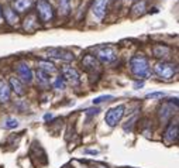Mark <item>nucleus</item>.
I'll return each mask as SVG.
<instances>
[{"label":"nucleus","mask_w":179,"mask_h":168,"mask_svg":"<svg viewBox=\"0 0 179 168\" xmlns=\"http://www.w3.org/2000/svg\"><path fill=\"white\" fill-rule=\"evenodd\" d=\"M131 72L133 75H135L137 78H147L150 75V64L148 59L141 54H137L131 58L130 61Z\"/></svg>","instance_id":"nucleus-1"},{"label":"nucleus","mask_w":179,"mask_h":168,"mask_svg":"<svg viewBox=\"0 0 179 168\" xmlns=\"http://www.w3.org/2000/svg\"><path fill=\"white\" fill-rule=\"evenodd\" d=\"M176 72H178V66L171 62H158L155 65V73L165 80L172 79L176 75Z\"/></svg>","instance_id":"nucleus-2"},{"label":"nucleus","mask_w":179,"mask_h":168,"mask_svg":"<svg viewBox=\"0 0 179 168\" xmlns=\"http://www.w3.org/2000/svg\"><path fill=\"white\" fill-rule=\"evenodd\" d=\"M37 13L40 16L41 21H44V23H48L54 18V10H52V6L49 4L48 0H38L37 1Z\"/></svg>","instance_id":"nucleus-3"},{"label":"nucleus","mask_w":179,"mask_h":168,"mask_svg":"<svg viewBox=\"0 0 179 168\" xmlns=\"http://www.w3.org/2000/svg\"><path fill=\"white\" fill-rule=\"evenodd\" d=\"M124 106L123 104H119V106H116V107H112L109 112L106 113V123L109 126H112L114 127L120 120H121L123 114H124Z\"/></svg>","instance_id":"nucleus-4"},{"label":"nucleus","mask_w":179,"mask_h":168,"mask_svg":"<svg viewBox=\"0 0 179 168\" xmlns=\"http://www.w3.org/2000/svg\"><path fill=\"white\" fill-rule=\"evenodd\" d=\"M47 54H48V58H55V59H59V61H66V62H71V61L75 59V55L71 51L61 49V48H49L47 51Z\"/></svg>","instance_id":"nucleus-5"},{"label":"nucleus","mask_w":179,"mask_h":168,"mask_svg":"<svg viewBox=\"0 0 179 168\" xmlns=\"http://www.w3.org/2000/svg\"><path fill=\"white\" fill-rule=\"evenodd\" d=\"M17 73L20 76V80L24 83H30L33 80V71L25 62H18L17 64Z\"/></svg>","instance_id":"nucleus-6"},{"label":"nucleus","mask_w":179,"mask_h":168,"mask_svg":"<svg viewBox=\"0 0 179 168\" xmlns=\"http://www.w3.org/2000/svg\"><path fill=\"white\" fill-rule=\"evenodd\" d=\"M107 4H109V0H93V4H92V13L98 17L99 20H102L103 17L106 16Z\"/></svg>","instance_id":"nucleus-7"},{"label":"nucleus","mask_w":179,"mask_h":168,"mask_svg":"<svg viewBox=\"0 0 179 168\" xmlns=\"http://www.w3.org/2000/svg\"><path fill=\"white\" fill-rule=\"evenodd\" d=\"M98 58L103 62V64H112L113 61H116L117 55H116V52H114L113 48L103 47L98 51Z\"/></svg>","instance_id":"nucleus-8"},{"label":"nucleus","mask_w":179,"mask_h":168,"mask_svg":"<svg viewBox=\"0 0 179 168\" xmlns=\"http://www.w3.org/2000/svg\"><path fill=\"white\" fill-rule=\"evenodd\" d=\"M82 65H83V68H85L88 72H90V73H93L95 71L99 73V71H100V65H99L98 59H96L93 55H85L83 56Z\"/></svg>","instance_id":"nucleus-9"},{"label":"nucleus","mask_w":179,"mask_h":168,"mask_svg":"<svg viewBox=\"0 0 179 168\" xmlns=\"http://www.w3.org/2000/svg\"><path fill=\"white\" fill-rule=\"evenodd\" d=\"M62 75H64V78H66V79L72 83L73 86H78L79 82H81V79H79V72L76 71L75 68H72V66H64L62 68Z\"/></svg>","instance_id":"nucleus-10"},{"label":"nucleus","mask_w":179,"mask_h":168,"mask_svg":"<svg viewBox=\"0 0 179 168\" xmlns=\"http://www.w3.org/2000/svg\"><path fill=\"white\" fill-rule=\"evenodd\" d=\"M164 140H165V143H173V141L178 140V123L169 124L168 130L165 131Z\"/></svg>","instance_id":"nucleus-11"},{"label":"nucleus","mask_w":179,"mask_h":168,"mask_svg":"<svg viewBox=\"0 0 179 168\" xmlns=\"http://www.w3.org/2000/svg\"><path fill=\"white\" fill-rule=\"evenodd\" d=\"M10 85L4 79H0V102L1 103H6L8 99H10Z\"/></svg>","instance_id":"nucleus-12"},{"label":"nucleus","mask_w":179,"mask_h":168,"mask_svg":"<svg viewBox=\"0 0 179 168\" xmlns=\"http://www.w3.org/2000/svg\"><path fill=\"white\" fill-rule=\"evenodd\" d=\"M8 83H10V89H13L14 92H16L17 95H24V85H23V82L16 78V76H11L10 80H8Z\"/></svg>","instance_id":"nucleus-13"},{"label":"nucleus","mask_w":179,"mask_h":168,"mask_svg":"<svg viewBox=\"0 0 179 168\" xmlns=\"http://www.w3.org/2000/svg\"><path fill=\"white\" fill-rule=\"evenodd\" d=\"M152 52H154V56H157V58H166V56L171 55V48L159 44V45H155L152 48Z\"/></svg>","instance_id":"nucleus-14"},{"label":"nucleus","mask_w":179,"mask_h":168,"mask_svg":"<svg viewBox=\"0 0 179 168\" xmlns=\"http://www.w3.org/2000/svg\"><path fill=\"white\" fill-rule=\"evenodd\" d=\"M38 69H41V71L45 72V73H54V72L57 71L55 65L52 64V62H49V61H42V59L38 61Z\"/></svg>","instance_id":"nucleus-15"},{"label":"nucleus","mask_w":179,"mask_h":168,"mask_svg":"<svg viewBox=\"0 0 179 168\" xmlns=\"http://www.w3.org/2000/svg\"><path fill=\"white\" fill-rule=\"evenodd\" d=\"M58 7L62 16H68L71 13V0H58Z\"/></svg>","instance_id":"nucleus-16"},{"label":"nucleus","mask_w":179,"mask_h":168,"mask_svg":"<svg viewBox=\"0 0 179 168\" xmlns=\"http://www.w3.org/2000/svg\"><path fill=\"white\" fill-rule=\"evenodd\" d=\"M33 4V0H16L14 1V7L17 11H25L31 7Z\"/></svg>","instance_id":"nucleus-17"},{"label":"nucleus","mask_w":179,"mask_h":168,"mask_svg":"<svg viewBox=\"0 0 179 168\" xmlns=\"http://www.w3.org/2000/svg\"><path fill=\"white\" fill-rule=\"evenodd\" d=\"M4 20L7 21L8 24H16L18 21V17H17L16 11L11 10V8H4Z\"/></svg>","instance_id":"nucleus-18"},{"label":"nucleus","mask_w":179,"mask_h":168,"mask_svg":"<svg viewBox=\"0 0 179 168\" xmlns=\"http://www.w3.org/2000/svg\"><path fill=\"white\" fill-rule=\"evenodd\" d=\"M35 27H37V20H35V16L31 14L24 20V30L25 31H33Z\"/></svg>","instance_id":"nucleus-19"},{"label":"nucleus","mask_w":179,"mask_h":168,"mask_svg":"<svg viewBox=\"0 0 179 168\" xmlns=\"http://www.w3.org/2000/svg\"><path fill=\"white\" fill-rule=\"evenodd\" d=\"M172 107L169 106V104H165V106H162V109H161V113H159V116H161V120L162 121H165V120H168L169 117L172 116Z\"/></svg>","instance_id":"nucleus-20"},{"label":"nucleus","mask_w":179,"mask_h":168,"mask_svg":"<svg viewBox=\"0 0 179 168\" xmlns=\"http://www.w3.org/2000/svg\"><path fill=\"white\" fill-rule=\"evenodd\" d=\"M37 79H38V83H40V85H42V86L48 85V82H49L48 73L42 72L41 69H38V71H37Z\"/></svg>","instance_id":"nucleus-21"},{"label":"nucleus","mask_w":179,"mask_h":168,"mask_svg":"<svg viewBox=\"0 0 179 168\" xmlns=\"http://www.w3.org/2000/svg\"><path fill=\"white\" fill-rule=\"evenodd\" d=\"M131 10H133V14H134V16H141V14L144 13V10H145V3H144V1H140L135 6H133Z\"/></svg>","instance_id":"nucleus-22"},{"label":"nucleus","mask_w":179,"mask_h":168,"mask_svg":"<svg viewBox=\"0 0 179 168\" xmlns=\"http://www.w3.org/2000/svg\"><path fill=\"white\" fill-rule=\"evenodd\" d=\"M66 86V82H65V78H61V76H58L55 82H54V88L58 89V90H64Z\"/></svg>","instance_id":"nucleus-23"},{"label":"nucleus","mask_w":179,"mask_h":168,"mask_svg":"<svg viewBox=\"0 0 179 168\" xmlns=\"http://www.w3.org/2000/svg\"><path fill=\"white\" fill-rule=\"evenodd\" d=\"M113 99V96L112 95H105V96H99L96 99H93V104H99L102 103V102H106V100H112Z\"/></svg>","instance_id":"nucleus-24"},{"label":"nucleus","mask_w":179,"mask_h":168,"mask_svg":"<svg viewBox=\"0 0 179 168\" xmlns=\"http://www.w3.org/2000/svg\"><path fill=\"white\" fill-rule=\"evenodd\" d=\"M6 128H16L18 126V120L17 119H7L6 120Z\"/></svg>","instance_id":"nucleus-25"},{"label":"nucleus","mask_w":179,"mask_h":168,"mask_svg":"<svg viewBox=\"0 0 179 168\" xmlns=\"http://www.w3.org/2000/svg\"><path fill=\"white\" fill-rule=\"evenodd\" d=\"M164 96H165L164 92H151V93L145 95V97L147 99H158V97H164Z\"/></svg>","instance_id":"nucleus-26"},{"label":"nucleus","mask_w":179,"mask_h":168,"mask_svg":"<svg viewBox=\"0 0 179 168\" xmlns=\"http://www.w3.org/2000/svg\"><path fill=\"white\" fill-rule=\"evenodd\" d=\"M98 112H99V109H96V107H95V109H86V113H88V114H96Z\"/></svg>","instance_id":"nucleus-27"},{"label":"nucleus","mask_w":179,"mask_h":168,"mask_svg":"<svg viewBox=\"0 0 179 168\" xmlns=\"http://www.w3.org/2000/svg\"><path fill=\"white\" fill-rule=\"evenodd\" d=\"M142 86H144V82H135V83H134V89L142 88Z\"/></svg>","instance_id":"nucleus-28"},{"label":"nucleus","mask_w":179,"mask_h":168,"mask_svg":"<svg viewBox=\"0 0 179 168\" xmlns=\"http://www.w3.org/2000/svg\"><path fill=\"white\" fill-rule=\"evenodd\" d=\"M86 154H93V155H95V154H98V151H96V150H86Z\"/></svg>","instance_id":"nucleus-29"},{"label":"nucleus","mask_w":179,"mask_h":168,"mask_svg":"<svg viewBox=\"0 0 179 168\" xmlns=\"http://www.w3.org/2000/svg\"><path fill=\"white\" fill-rule=\"evenodd\" d=\"M51 117H52V114H45V116H44V119L45 120H49Z\"/></svg>","instance_id":"nucleus-30"},{"label":"nucleus","mask_w":179,"mask_h":168,"mask_svg":"<svg viewBox=\"0 0 179 168\" xmlns=\"http://www.w3.org/2000/svg\"><path fill=\"white\" fill-rule=\"evenodd\" d=\"M3 21V13H1V7H0V23Z\"/></svg>","instance_id":"nucleus-31"}]
</instances>
